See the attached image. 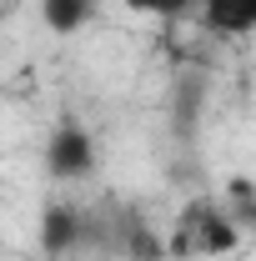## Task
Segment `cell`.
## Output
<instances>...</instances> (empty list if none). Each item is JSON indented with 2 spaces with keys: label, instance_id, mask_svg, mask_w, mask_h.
Returning a JSON list of instances; mask_svg holds the SVG:
<instances>
[{
  "label": "cell",
  "instance_id": "6da1fadb",
  "mask_svg": "<svg viewBox=\"0 0 256 261\" xmlns=\"http://www.w3.org/2000/svg\"><path fill=\"white\" fill-rule=\"evenodd\" d=\"M236 241H241V226L231 211L211 206V201H191L171 236V251L176 256H226V251H236Z\"/></svg>",
  "mask_w": 256,
  "mask_h": 261
},
{
  "label": "cell",
  "instance_id": "7a4b0ae2",
  "mask_svg": "<svg viewBox=\"0 0 256 261\" xmlns=\"http://www.w3.org/2000/svg\"><path fill=\"white\" fill-rule=\"evenodd\" d=\"M45 171L56 181H86L96 171V141L81 121H61V126L45 136V151H40Z\"/></svg>",
  "mask_w": 256,
  "mask_h": 261
},
{
  "label": "cell",
  "instance_id": "3957f363",
  "mask_svg": "<svg viewBox=\"0 0 256 261\" xmlns=\"http://www.w3.org/2000/svg\"><path fill=\"white\" fill-rule=\"evenodd\" d=\"M81 241H86V211H75V206H45L40 211V251L50 261L75 251Z\"/></svg>",
  "mask_w": 256,
  "mask_h": 261
},
{
  "label": "cell",
  "instance_id": "277c9868",
  "mask_svg": "<svg viewBox=\"0 0 256 261\" xmlns=\"http://www.w3.org/2000/svg\"><path fill=\"white\" fill-rule=\"evenodd\" d=\"M201 25L221 40L256 35V0H201Z\"/></svg>",
  "mask_w": 256,
  "mask_h": 261
},
{
  "label": "cell",
  "instance_id": "5b68a950",
  "mask_svg": "<svg viewBox=\"0 0 256 261\" xmlns=\"http://www.w3.org/2000/svg\"><path fill=\"white\" fill-rule=\"evenodd\" d=\"M96 20V0H40V25L50 35H75Z\"/></svg>",
  "mask_w": 256,
  "mask_h": 261
},
{
  "label": "cell",
  "instance_id": "8992f818",
  "mask_svg": "<svg viewBox=\"0 0 256 261\" xmlns=\"http://www.w3.org/2000/svg\"><path fill=\"white\" fill-rule=\"evenodd\" d=\"M126 10H136V15H156V20H176V15H186V10H196L201 0H121Z\"/></svg>",
  "mask_w": 256,
  "mask_h": 261
},
{
  "label": "cell",
  "instance_id": "52a82bcc",
  "mask_svg": "<svg viewBox=\"0 0 256 261\" xmlns=\"http://www.w3.org/2000/svg\"><path fill=\"white\" fill-rule=\"evenodd\" d=\"M231 201H236V221H246V226H256V186L251 181H231Z\"/></svg>",
  "mask_w": 256,
  "mask_h": 261
}]
</instances>
